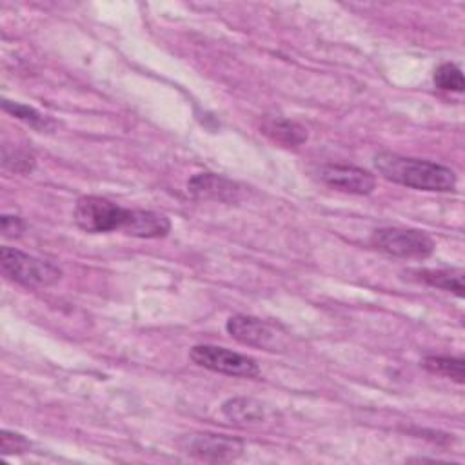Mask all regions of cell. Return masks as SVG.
Segmentation results:
<instances>
[{
    "label": "cell",
    "mask_w": 465,
    "mask_h": 465,
    "mask_svg": "<svg viewBox=\"0 0 465 465\" xmlns=\"http://www.w3.org/2000/svg\"><path fill=\"white\" fill-rule=\"evenodd\" d=\"M2 107H4L5 113L13 114V116L18 118L20 122L27 124L29 127H33V129H36V131H40V133H47V131H53V129L56 127V124H54L49 116L42 114L40 111H36L35 107L25 105V104L4 100V102H2Z\"/></svg>",
    "instance_id": "5bb4252c"
},
{
    "label": "cell",
    "mask_w": 465,
    "mask_h": 465,
    "mask_svg": "<svg viewBox=\"0 0 465 465\" xmlns=\"http://www.w3.org/2000/svg\"><path fill=\"white\" fill-rule=\"evenodd\" d=\"M0 265L5 276L25 287H47L62 278L60 267L53 262L5 245L0 249Z\"/></svg>",
    "instance_id": "7a4b0ae2"
},
{
    "label": "cell",
    "mask_w": 465,
    "mask_h": 465,
    "mask_svg": "<svg viewBox=\"0 0 465 465\" xmlns=\"http://www.w3.org/2000/svg\"><path fill=\"white\" fill-rule=\"evenodd\" d=\"M374 167L383 178L418 191L447 193L456 185V174L450 167L429 160L380 153L374 156Z\"/></svg>",
    "instance_id": "6da1fadb"
},
{
    "label": "cell",
    "mask_w": 465,
    "mask_h": 465,
    "mask_svg": "<svg viewBox=\"0 0 465 465\" xmlns=\"http://www.w3.org/2000/svg\"><path fill=\"white\" fill-rule=\"evenodd\" d=\"M418 282H423L430 287H438L441 291L452 292L458 298L463 296V271L461 269H418L412 271Z\"/></svg>",
    "instance_id": "7c38bea8"
},
{
    "label": "cell",
    "mask_w": 465,
    "mask_h": 465,
    "mask_svg": "<svg viewBox=\"0 0 465 465\" xmlns=\"http://www.w3.org/2000/svg\"><path fill=\"white\" fill-rule=\"evenodd\" d=\"M189 358L198 365L213 372H220L225 376L236 378H258L260 367L258 363L240 352L229 351L218 345H194L189 352Z\"/></svg>",
    "instance_id": "5b68a950"
},
{
    "label": "cell",
    "mask_w": 465,
    "mask_h": 465,
    "mask_svg": "<svg viewBox=\"0 0 465 465\" xmlns=\"http://www.w3.org/2000/svg\"><path fill=\"white\" fill-rule=\"evenodd\" d=\"M318 176L325 185L349 194H371L376 187L374 174L345 163H327L320 167Z\"/></svg>",
    "instance_id": "ba28073f"
},
{
    "label": "cell",
    "mask_w": 465,
    "mask_h": 465,
    "mask_svg": "<svg viewBox=\"0 0 465 465\" xmlns=\"http://www.w3.org/2000/svg\"><path fill=\"white\" fill-rule=\"evenodd\" d=\"M29 441L16 432H9V430H2L0 434V449L2 454H13V452H25L29 450Z\"/></svg>",
    "instance_id": "ac0fdd59"
},
{
    "label": "cell",
    "mask_w": 465,
    "mask_h": 465,
    "mask_svg": "<svg viewBox=\"0 0 465 465\" xmlns=\"http://www.w3.org/2000/svg\"><path fill=\"white\" fill-rule=\"evenodd\" d=\"M371 245L398 258H427L434 252V240L418 229L380 227L371 234Z\"/></svg>",
    "instance_id": "277c9868"
},
{
    "label": "cell",
    "mask_w": 465,
    "mask_h": 465,
    "mask_svg": "<svg viewBox=\"0 0 465 465\" xmlns=\"http://www.w3.org/2000/svg\"><path fill=\"white\" fill-rule=\"evenodd\" d=\"M35 165V158L25 153V151H13V154H9L5 149H4V167L15 171V173H27L31 171Z\"/></svg>",
    "instance_id": "e0dca14e"
},
{
    "label": "cell",
    "mask_w": 465,
    "mask_h": 465,
    "mask_svg": "<svg viewBox=\"0 0 465 465\" xmlns=\"http://www.w3.org/2000/svg\"><path fill=\"white\" fill-rule=\"evenodd\" d=\"M0 227H2V234L5 238H16L22 234L24 231V222L18 218V216H9V214H4L2 220H0Z\"/></svg>",
    "instance_id": "d6986e66"
},
{
    "label": "cell",
    "mask_w": 465,
    "mask_h": 465,
    "mask_svg": "<svg viewBox=\"0 0 465 465\" xmlns=\"http://www.w3.org/2000/svg\"><path fill=\"white\" fill-rule=\"evenodd\" d=\"M421 365L432 372L445 378L454 380L456 383H463L465 380V363L461 358L452 356H425Z\"/></svg>",
    "instance_id": "9a60e30c"
},
{
    "label": "cell",
    "mask_w": 465,
    "mask_h": 465,
    "mask_svg": "<svg viewBox=\"0 0 465 465\" xmlns=\"http://www.w3.org/2000/svg\"><path fill=\"white\" fill-rule=\"evenodd\" d=\"M187 191L198 200L214 202H234L240 194V187L214 173H198L187 182Z\"/></svg>",
    "instance_id": "9c48e42d"
},
{
    "label": "cell",
    "mask_w": 465,
    "mask_h": 465,
    "mask_svg": "<svg viewBox=\"0 0 465 465\" xmlns=\"http://www.w3.org/2000/svg\"><path fill=\"white\" fill-rule=\"evenodd\" d=\"M182 449L189 456L202 460V461L227 463V461L240 458V454L243 450V443L240 440L225 436V434L202 432V434L185 436L182 441Z\"/></svg>",
    "instance_id": "8992f818"
},
{
    "label": "cell",
    "mask_w": 465,
    "mask_h": 465,
    "mask_svg": "<svg viewBox=\"0 0 465 465\" xmlns=\"http://www.w3.org/2000/svg\"><path fill=\"white\" fill-rule=\"evenodd\" d=\"M131 216L125 209L102 196H82L74 203V222L85 232L124 231Z\"/></svg>",
    "instance_id": "3957f363"
},
{
    "label": "cell",
    "mask_w": 465,
    "mask_h": 465,
    "mask_svg": "<svg viewBox=\"0 0 465 465\" xmlns=\"http://www.w3.org/2000/svg\"><path fill=\"white\" fill-rule=\"evenodd\" d=\"M171 231V222L165 214L154 211L131 209L129 222L124 229L125 234L136 238H162Z\"/></svg>",
    "instance_id": "30bf717a"
},
{
    "label": "cell",
    "mask_w": 465,
    "mask_h": 465,
    "mask_svg": "<svg viewBox=\"0 0 465 465\" xmlns=\"http://www.w3.org/2000/svg\"><path fill=\"white\" fill-rule=\"evenodd\" d=\"M262 131L271 140L285 147H296L307 140V129L302 124L287 118H265L262 124Z\"/></svg>",
    "instance_id": "8fae6325"
},
{
    "label": "cell",
    "mask_w": 465,
    "mask_h": 465,
    "mask_svg": "<svg viewBox=\"0 0 465 465\" xmlns=\"http://www.w3.org/2000/svg\"><path fill=\"white\" fill-rule=\"evenodd\" d=\"M434 84L441 91H452V93H461L465 84H463V74L461 69L456 64L445 62L434 71Z\"/></svg>",
    "instance_id": "2e32d148"
},
{
    "label": "cell",
    "mask_w": 465,
    "mask_h": 465,
    "mask_svg": "<svg viewBox=\"0 0 465 465\" xmlns=\"http://www.w3.org/2000/svg\"><path fill=\"white\" fill-rule=\"evenodd\" d=\"M227 332L240 343L256 347V349H265V351H280L283 345L282 334L276 332L272 325L267 322L247 316V314H234L227 320L225 323Z\"/></svg>",
    "instance_id": "52a82bcc"
},
{
    "label": "cell",
    "mask_w": 465,
    "mask_h": 465,
    "mask_svg": "<svg viewBox=\"0 0 465 465\" xmlns=\"http://www.w3.org/2000/svg\"><path fill=\"white\" fill-rule=\"evenodd\" d=\"M222 412L234 423H258L265 418V407L252 398H231L223 401Z\"/></svg>",
    "instance_id": "4fadbf2b"
}]
</instances>
